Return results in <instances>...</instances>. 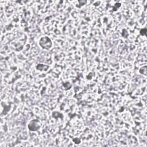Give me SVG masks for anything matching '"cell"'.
Segmentation results:
<instances>
[{
    "mask_svg": "<svg viewBox=\"0 0 147 147\" xmlns=\"http://www.w3.org/2000/svg\"><path fill=\"white\" fill-rule=\"evenodd\" d=\"M41 123L37 119H34L29 123L28 127L29 130L32 131H36L41 127Z\"/></svg>",
    "mask_w": 147,
    "mask_h": 147,
    "instance_id": "obj_2",
    "label": "cell"
},
{
    "mask_svg": "<svg viewBox=\"0 0 147 147\" xmlns=\"http://www.w3.org/2000/svg\"><path fill=\"white\" fill-rule=\"evenodd\" d=\"M146 30H145V32H144V29H142V30L140 31V33H141V34L142 35H145V34H146Z\"/></svg>",
    "mask_w": 147,
    "mask_h": 147,
    "instance_id": "obj_3",
    "label": "cell"
},
{
    "mask_svg": "<svg viewBox=\"0 0 147 147\" xmlns=\"http://www.w3.org/2000/svg\"><path fill=\"white\" fill-rule=\"evenodd\" d=\"M40 46L46 49H48L51 47L52 45V42L51 39L48 37H44L41 38L40 40Z\"/></svg>",
    "mask_w": 147,
    "mask_h": 147,
    "instance_id": "obj_1",
    "label": "cell"
}]
</instances>
